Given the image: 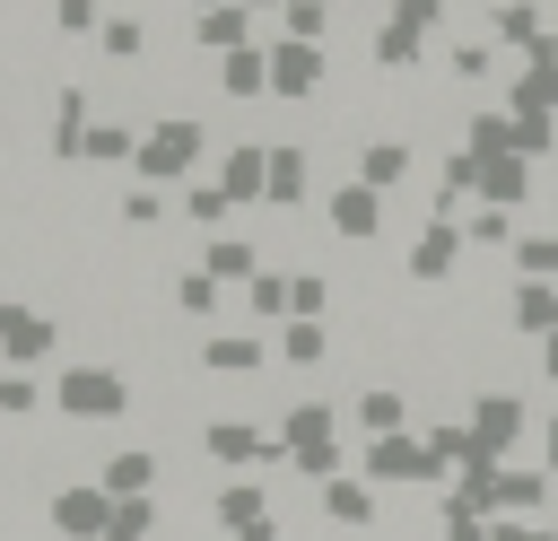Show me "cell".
I'll return each mask as SVG.
<instances>
[{"mask_svg": "<svg viewBox=\"0 0 558 541\" xmlns=\"http://www.w3.org/2000/svg\"><path fill=\"white\" fill-rule=\"evenodd\" d=\"M131 410V384L113 375V366H70L61 375V419H78V428H113Z\"/></svg>", "mask_w": 558, "mask_h": 541, "instance_id": "1", "label": "cell"}, {"mask_svg": "<svg viewBox=\"0 0 558 541\" xmlns=\"http://www.w3.org/2000/svg\"><path fill=\"white\" fill-rule=\"evenodd\" d=\"M279 436H288L296 471H323V480H340V471H331V462H340V445H331V436H340V410H331L323 393H314V401H288V428H279Z\"/></svg>", "mask_w": 558, "mask_h": 541, "instance_id": "2", "label": "cell"}, {"mask_svg": "<svg viewBox=\"0 0 558 541\" xmlns=\"http://www.w3.org/2000/svg\"><path fill=\"white\" fill-rule=\"evenodd\" d=\"M201 157V122H157L148 140H140V175L148 183H166V175H183Z\"/></svg>", "mask_w": 558, "mask_h": 541, "instance_id": "3", "label": "cell"}, {"mask_svg": "<svg viewBox=\"0 0 558 541\" xmlns=\"http://www.w3.org/2000/svg\"><path fill=\"white\" fill-rule=\"evenodd\" d=\"M52 314H26V305H0V358H17V366H35V358H52Z\"/></svg>", "mask_w": 558, "mask_h": 541, "instance_id": "4", "label": "cell"}, {"mask_svg": "<svg viewBox=\"0 0 558 541\" xmlns=\"http://www.w3.org/2000/svg\"><path fill=\"white\" fill-rule=\"evenodd\" d=\"M201 445H209L218 462H270V454H279L253 419H209V428H201Z\"/></svg>", "mask_w": 558, "mask_h": 541, "instance_id": "5", "label": "cell"}, {"mask_svg": "<svg viewBox=\"0 0 558 541\" xmlns=\"http://www.w3.org/2000/svg\"><path fill=\"white\" fill-rule=\"evenodd\" d=\"M349 410H357L366 436H401V428H410V393H401V384H366Z\"/></svg>", "mask_w": 558, "mask_h": 541, "instance_id": "6", "label": "cell"}, {"mask_svg": "<svg viewBox=\"0 0 558 541\" xmlns=\"http://www.w3.org/2000/svg\"><path fill=\"white\" fill-rule=\"evenodd\" d=\"M314 515L340 524V532H357V524H375V497H366V480H323L314 489Z\"/></svg>", "mask_w": 558, "mask_h": 541, "instance_id": "7", "label": "cell"}, {"mask_svg": "<svg viewBox=\"0 0 558 541\" xmlns=\"http://www.w3.org/2000/svg\"><path fill=\"white\" fill-rule=\"evenodd\" d=\"M471 419H480V428H462V436H471V445H514V436H523V419H532V410H523V401H514V393H488V401H480V410H471Z\"/></svg>", "mask_w": 558, "mask_h": 541, "instance_id": "8", "label": "cell"}, {"mask_svg": "<svg viewBox=\"0 0 558 541\" xmlns=\"http://www.w3.org/2000/svg\"><path fill=\"white\" fill-rule=\"evenodd\" d=\"M549 471H488V489H471L480 506H549Z\"/></svg>", "mask_w": 558, "mask_h": 541, "instance_id": "9", "label": "cell"}, {"mask_svg": "<svg viewBox=\"0 0 558 541\" xmlns=\"http://www.w3.org/2000/svg\"><path fill=\"white\" fill-rule=\"evenodd\" d=\"M314 79H323V44H279V52H270V87H279V96H305Z\"/></svg>", "mask_w": 558, "mask_h": 541, "instance_id": "10", "label": "cell"}, {"mask_svg": "<svg viewBox=\"0 0 558 541\" xmlns=\"http://www.w3.org/2000/svg\"><path fill=\"white\" fill-rule=\"evenodd\" d=\"M201 366L209 375H262V340L253 332H218V340H201Z\"/></svg>", "mask_w": 558, "mask_h": 541, "instance_id": "11", "label": "cell"}, {"mask_svg": "<svg viewBox=\"0 0 558 541\" xmlns=\"http://www.w3.org/2000/svg\"><path fill=\"white\" fill-rule=\"evenodd\" d=\"M331 227H340V236H375V227H384V201H375V183H349V192H331Z\"/></svg>", "mask_w": 558, "mask_h": 541, "instance_id": "12", "label": "cell"}, {"mask_svg": "<svg viewBox=\"0 0 558 541\" xmlns=\"http://www.w3.org/2000/svg\"><path fill=\"white\" fill-rule=\"evenodd\" d=\"M453 262H462V236H453V227H427V236L410 244V279H445Z\"/></svg>", "mask_w": 558, "mask_h": 541, "instance_id": "13", "label": "cell"}, {"mask_svg": "<svg viewBox=\"0 0 558 541\" xmlns=\"http://www.w3.org/2000/svg\"><path fill=\"white\" fill-rule=\"evenodd\" d=\"M262 79H270V61H262V52H253V44H244V52H227V61H218V87H227V96H262Z\"/></svg>", "mask_w": 558, "mask_h": 541, "instance_id": "14", "label": "cell"}, {"mask_svg": "<svg viewBox=\"0 0 558 541\" xmlns=\"http://www.w3.org/2000/svg\"><path fill=\"white\" fill-rule=\"evenodd\" d=\"M279 358H288V366H305V375H314V366H323V358H331V332H323V323H288V340H279Z\"/></svg>", "mask_w": 558, "mask_h": 541, "instance_id": "15", "label": "cell"}, {"mask_svg": "<svg viewBox=\"0 0 558 541\" xmlns=\"http://www.w3.org/2000/svg\"><path fill=\"white\" fill-rule=\"evenodd\" d=\"M401 166H410V148H401V140H375V148L357 157V175H366L375 192H392V183H401Z\"/></svg>", "mask_w": 558, "mask_h": 541, "instance_id": "16", "label": "cell"}, {"mask_svg": "<svg viewBox=\"0 0 558 541\" xmlns=\"http://www.w3.org/2000/svg\"><path fill=\"white\" fill-rule=\"evenodd\" d=\"M262 166H270V157H262V148H227V192H235V201H253V192H262V183H270V175H262Z\"/></svg>", "mask_w": 558, "mask_h": 541, "instance_id": "17", "label": "cell"}, {"mask_svg": "<svg viewBox=\"0 0 558 541\" xmlns=\"http://www.w3.org/2000/svg\"><path fill=\"white\" fill-rule=\"evenodd\" d=\"M497 35H506V44H541V9H532V0H506V9H497ZM541 52H549V44H541Z\"/></svg>", "mask_w": 558, "mask_h": 541, "instance_id": "18", "label": "cell"}, {"mask_svg": "<svg viewBox=\"0 0 558 541\" xmlns=\"http://www.w3.org/2000/svg\"><path fill=\"white\" fill-rule=\"evenodd\" d=\"M323 26H331V0H288V35L296 44H323Z\"/></svg>", "mask_w": 558, "mask_h": 541, "instance_id": "19", "label": "cell"}, {"mask_svg": "<svg viewBox=\"0 0 558 541\" xmlns=\"http://www.w3.org/2000/svg\"><path fill=\"white\" fill-rule=\"evenodd\" d=\"M296 192H305V157H296V148H279V157H270V201L288 209Z\"/></svg>", "mask_w": 558, "mask_h": 541, "instance_id": "20", "label": "cell"}, {"mask_svg": "<svg viewBox=\"0 0 558 541\" xmlns=\"http://www.w3.org/2000/svg\"><path fill=\"white\" fill-rule=\"evenodd\" d=\"M209 279H253V244L218 236V244H209Z\"/></svg>", "mask_w": 558, "mask_h": 541, "instance_id": "21", "label": "cell"}, {"mask_svg": "<svg viewBox=\"0 0 558 541\" xmlns=\"http://www.w3.org/2000/svg\"><path fill=\"white\" fill-rule=\"evenodd\" d=\"M174 305H183V314H209V305H218V279H209V270H174Z\"/></svg>", "mask_w": 558, "mask_h": 541, "instance_id": "22", "label": "cell"}, {"mask_svg": "<svg viewBox=\"0 0 558 541\" xmlns=\"http://www.w3.org/2000/svg\"><path fill=\"white\" fill-rule=\"evenodd\" d=\"M514 323L549 332V323H558V288H514Z\"/></svg>", "mask_w": 558, "mask_h": 541, "instance_id": "23", "label": "cell"}, {"mask_svg": "<svg viewBox=\"0 0 558 541\" xmlns=\"http://www.w3.org/2000/svg\"><path fill=\"white\" fill-rule=\"evenodd\" d=\"M35 401H44V393H35L26 375H0V419H35Z\"/></svg>", "mask_w": 558, "mask_h": 541, "instance_id": "24", "label": "cell"}, {"mask_svg": "<svg viewBox=\"0 0 558 541\" xmlns=\"http://www.w3.org/2000/svg\"><path fill=\"white\" fill-rule=\"evenodd\" d=\"M201 44H244V9H209L201 17Z\"/></svg>", "mask_w": 558, "mask_h": 541, "instance_id": "25", "label": "cell"}, {"mask_svg": "<svg viewBox=\"0 0 558 541\" xmlns=\"http://www.w3.org/2000/svg\"><path fill=\"white\" fill-rule=\"evenodd\" d=\"M52 17H61V35H87L96 26V0H52Z\"/></svg>", "mask_w": 558, "mask_h": 541, "instance_id": "26", "label": "cell"}, {"mask_svg": "<svg viewBox=\"0 0 558 541\" xmlns=\"http://www.w3.org/2000/svg\"><path fill=\"white\" fill-rule=\"evenodd\" d=\"M105 52H140V17H113L105 26Z\"/></svg>", "mask_w": 558, "mask_h": 541, "instance_id": "27", "label": "cell"}, {"mask_svg": "<svg viewBox=\"0 0 558 541\" xmlns=\"http://www.w3.org/2000/svg\"><path fill=\"white\" fill-rule=\"evenodd\" d=\"M514 262L523 270H558V244H514Z\"/></svg>", "mask_w": 558, "mask_h": 541, "instance_id": "28", "label": "cell"}, {"mask_svg": "<svg viewBox=\"0 0 558 541\" xmlns=\"http://www.w3.org/2000/svg\"><path fill=\"white\" fill-rule=\"evenodd\" d=\"M549 480H558V419H549Z\"/></svg>", "mask_w": 558, "mask_h": 541, "instance_id": "29", "label": "cell"}, {"mask_svg": "<svg viewBox=\"0 0 558 541\" xmlns=\"http://www.w3.org/2000/svg\"><path fill=\"white\" fill-rule=\"evenodd\" d=\"M549 375H558V340H549Z\"/></svg>", "mask_w": 558, "mask_h": 541, "instance_id": "30", "label": "cell"}, {"mask_svg": "<svg viewBox=\"0 0 558 541\" xmlns=\"http://www.w3.org/2000/svg\"><path fill=\"white\" fill-rule=\"evenodd\" d=\"M235 9H253V0H235Z\"/></svg>", "mask_w": 558, "mask_h": 541, "instance_id": "31", "label": "cell"}]
</instances>
